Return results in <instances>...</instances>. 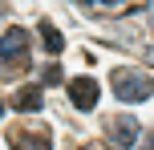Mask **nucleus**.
<instances>
[{
	"label": "nucleus",
	"mask_w": 154,
	"mask_h": 150,
	"mask_svg": "<svg viewBox=\"0 0 154 150\" xmlns=\"http://www.w3.org/2000/svg\"><path fill=\"white\" fill-rule=\"evenodd\" d=\"M77 150H106L101 142H85V146H77Z\"/></svg>",
	"instance_id": "obj_10"
},
{
	"label": "nucleus",
	"mask_w": 154,
	"mask_h": 150,
	"mask_svg": "<svg viewBox=\"0 0 154 150\" xmlns=\"http://www.w3.org/2000/svg\"><path fill=\"white\" fill-rule=\"evenodd\" d=\"M37 29H41V45H45L49 53H61V49H65V37H61V29H57L53 20H41Z\"/></svg>",
	"instance_id": "obj_7"
},
{
	"label": "nucleus",
	"mask_w": 154,
	"mask_h": 150,
	"mask_svg": "<svg viewBox=\"0 0 154 150\" xmlns=\"http://www.w3.org/2000/svg\"><path fill=\"white\" fill-rule=\"evenodd\" d=\"M0 114H4V106H0Z\"/></svg>",
	"instance_id": "obj_11"
},
{
	"label": "nucleus",
	"mask_w": 154,
	"mask_h": 150,
	"mask_svg": "<svg viewBox=\"0 0 154 150\" xmlns=\"http://www.w3.org/2000/svg\"><path fill=\"white\" fill-rule=\"evenodd\" d=\"M109 85H114L118 102H146V97L154 93V77L146 69H114Z\"/></svg>",
	"instance_id": "obj_2"
},
{
	"label": "nucleus",
	"mask_w": 154,
	"mask_h": 150,
	"mask_svg": "<svg viewBox=\"0 0 154 150\" xmlns=\"http://www.w3.org/2000/svg\"><path fill=\"white\" fill-rule=\"evenodd\" d=\"M20 69H29V32L24 29H8L0 37V81L16 77Z\"/></svg>",
	"instance_id": "obj_1"
},
{
	"label": "nucleus",
	"mask_w": 154,
	"mask_h": 150,
	"mask_svg": "<svg viewBox=\"0 0 154 150\" xmlns=\"http://www.w3.org/2000/svg\"><path fill=\"white\" fill-rule=\"evenodd\" d=\"M41 106H45L41 102V85H20L12 97V110H20V114H37Z\"/></svg>",
	"instance_id": "obj_6"
},
{
	"label": "nucleus",
	"mask_w": 154,
	"mask_h": 150,
	"mask_svg": "<svg viewBox=\"0 0 154 150\" xmlns=\"http://www.w3.org/2000/svg\"><path fill=\"white\" fill-rule=\"evenodd\" d=\"M8 142H12V150H53V134L45 126H16Z\"/></svg>",
	"instance_id": "obj_4"
},
{
	"label": "nucleus",
	"mask_w": 154,
	"mask_h": 150,
	"mask_svg": "<svg viewBox=\"0 0 154 150\" xmlns=\"http://www.w3.org/2000/svg\"><path fill=\"white\" fill-rule=\"evenodd\" d=\"M106 138H109L114 150H134V142H138V122L130 114H114V118H106Z\"/></svg>",
	"instance_id": "obj_3"
},
{
	"label": "nucleus",
	"mask_w": 154,
	"mask_h": 150,
	"mask_svg": "<svg viewBox=\"0 0 154 150\" xmlns=\"http://www.w3.org/2000/svg\"><path fill=\"white\" fill-rule=\"evenodd\" d=\"M41 81L45 85H61V65H45L41 69Z\"/></svg>",
	"instance_id": "obj_9"
},
{
	"label": "nucleus",
	"mask_w": 154,
	"mask_h": 150,
	"mask_svg": "<svg viewBox=\"0 0 154 150\" xmlns=\"http://www.w3.org/2000/svg\"><path fill=\"white\" fill-rule=\"evenodd\" d=\"M97 93H101V85L93 77H73L69 81V97H73L77 110H93V106H97Z\"/></svg>",
	"instance_id": "obj_5"
},
{
	"label": "nucleus",
	"mask_w": 154,
	"mask_h": 150,
	"mask_svg": "<svg viewBox=\"0 0 154 150\" xmlns=\"http://www.w3.org/2000/svg\"><path fill=\"white\" fill-rule=\"evenodd\" d=\"M93 16H118V12H138L142 4H118V0H97V4H85Z\"/></svg>",
	"instance_id": "obj_8"
}]
</instances>
